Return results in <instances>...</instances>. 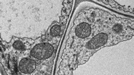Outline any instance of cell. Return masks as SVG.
Wrapping results in <instances>:
<instances>
[{
	"instance_id": "obj_7",
	"label": "cell",
	"mask_w": 134,
	"mask_h": 75,
	"mask_svg": "<svg viewBox=\"0 0 134 75\" xmlns=\"http://www.w3.org/2000/svg\"><path fill=\"white\" fill-rule=\"evenodd\" d=\"M41 75H45V74H41Z\"/></svg>"
},
{
	"instance_id": "obj_2",
	"label": "cell",
	"mask_w": 134,
	"mask_h": 75,
	"mask_svg": "<svg viewBox=\"0 0 134 75\" xmlns=\"http://www.w3.org/2000/svg\"><path fill=\"white\" fill-rule=\"evenodd\" d=\"M95 27L93 19L88 17V13H80L74 22V25L70 33V39L72 42V47H78L90 38L94 32Z\"/></svg>"
},
{
	"instance_id": "obj_5",
	"label": "cell",
	"mask_w": 134,
	"mask_h": 75,
	"mask_svg": "<svg viewBox=\"0 0 134 75\" xmlns=\"http://www.w3.org/2000/svg\"><path fill=\"white\" fill-rule=\"evenodd\" d=\"M36 40H32L27 38H18L13 37L10 43L7 44L8 48L11 54H15L17 58L29 54V50L34 45Z\"/></svg>"
},
{
	"instance_id": "obj_6",
	"label": "cell",
	"mask_w": 134,
	"mask_h": 75,
	"mask_svg": "<svg viewBox=\"0 0 134 75\" xmlns=\"http://www.w3.org/2000/svg\"><path fill=\"white\" fill-rule=\"evenodd\" d=\"M61 32V27L57 23L53 24L52 27L50 28V30L48 31L47 35H46L45 38L48 40H51L55 38L59 35Z\"/></svg>"
},
{
	"instance_id": "obj_1",
	"label": "cell",
	"mask_w": 134,
	"mask_h": 75,
	"mask_svg": "<svg viewBox=\"0 0 134 75\" xmlns=\"http://www.w3.org/2000/svg\"><path fill=\"white\" fill-rule=\"evenodd\" d=\"M95 30L93 35L86 40L79 47L77 54V64H82L86 62L90 56L100 48L114 44L107 32L99 29L94 24Z\"/></svg>"
},
{
	"instance_id": "obj_3",
	"label": "cell",
	"mask_w": 134,
	"mask_h": 75,
	"mask_svg": "<svg viewBox=\"0 0 134 75\" xmlns=\"http://www.w3.org/2000/svg\"><path fill=\"white\" fill-rule=\"evenodd\" d=\"M17 60V69L18 75H39L38 60L27 55L18 57Z\"/></svg>"
},
{
	"instance_id": "obj_4",
	"label": "cell",
	"mask_w": 134,
	"mask_h": 75,
	"mask_svg": "<svg viewBox=\"0 0 134 75\" xmlns=\"http://www.w3.org/2000/svg\"><path fill=\"white\" fill-rule=\"evenodd\" d=\"M40 40L36 42L34 45L29 50V56L38 61L50 58L54 51V47L50 42Z\"/></svg>"
}]
</instances>
